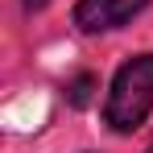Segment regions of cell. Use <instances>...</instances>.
I'll return each mask as SVG.
<instances>
[{
  "label": "cell",
  "mask_w": 153,
  "mask_h": 153,
  "mask_svg": "<svg viewBox=\"0 0 153 153\" xmlns=\"http://www.w3.org/2000/svg\"><path fill=\"white\" fill-rule=\"evenodd\" d=\"M145 153H153V141H149V149H145Z\"/></svg>",
  "instance_id": "obj_5"
},
{
  "label": "cell",
  "mask_w": 153,
  "mask_h": 153,
  "mask_svg": "<svg viewBox=\"0 0 153 153\" xmlns=\"http://www.w3.org/2000/svg\"><path fill=\"white\" fill-rule=\"evenodd\" d=\"M149 0H79L75 4V25L83 33H108V29L128 25Z\"/></svg>",
  "instance_id": "obj_2"
},
{
  "label": "cell",
  "mask_w": 153,
  "mask_h": 153,
  "mask_svg": "<svg viewBox=\"0 0 153 153\" xmlns=\"http://www.w3.org/2000/svg\"><path fill=\"white\" fill-rule=\"evenodd\" d=\"M149 112H153V54H132L112 75L103 124L112 132H132L149 120Z\"/></svg>",
  "instance_id": "obj_1"
},
{
  "label": "cell",
  "mask_w": 153,
  "mask_h": 153,
  "mask_svg": "<svg viewBox=\"0 0 153 153\" xmlns=\"http://www.w3.org/2000/svg\"><path fill=\"white\" fill-rule=\"evenodd\" d=\"M21 4H25L29 13H37V8H46V4H50V0H21Z\"/></svg>",
  "instance_id": "obj_4"
},
{
  "label": "cell",
  "mask_w": 153,
  "mask_h": 153,
  "mask_svg": "<svg viewBox=\"0 0 153 153\" xmlns=\"http://www.w3.org/2000/svg\"><path fill=\"white\" fill-rule=\"evenodd\" d=\"M91 87H95V79L91 75H79L71 87H66V100L75 103V108H87V100H91Z\"/></svg>",
  "instance_id": "obj_3"
}]
</instances>
